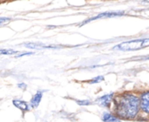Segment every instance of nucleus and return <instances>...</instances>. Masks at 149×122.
<instances>
[{"instance_id": "11", "label": "nucleus", "mask_w": 149, "mask_h": 122, "mask_svg": "<svg viewBox=\"0 0 149 122\" xmlns=\"http://www.w3.org/2000/svg\"><path fill=\"white\" fill-rule=\"evenodd\" d=\"M104 80V77L103 76H98V77H95L93 78L92 80L89 81L90 84H96V83H100V81Z\"/></svg>"}, {"instance_id": "8", "label": "nucleus", "mask_w": 149, "mask_h": 122, "mask_svg": "<svg viewBox=\"0 0 149 122\" xmlns=\"http://www.w3.org/2000/svg\"><path fill=\"white\" fill-rule=\"evenodd\" d=\"M12 103L16 107L22 110L23 112H25V111L29 110V106L25 101H23V100H14L12 101Z\"/></svg>"}, {"instance_id": "2", "label": "nucleus", "mask_w": 149, "mask_h": 122, "mask_svg": "<svg viewBox=\"0 0 149 122\" xmlns=\"http://www.w3.org/2000/svg\"><path fill=\"white\" fill-rule=\"evenodd\" d=\"M149 45V39L144 38V39H136V40H131L120 43L114 46L113 50H118V51H136L144 47H147Z\"/></svg>"}, {"instance_id": "15", "label": "nucleus", "mask_w": 149, "mask_h": 122, "mask_svg": "<svg viewBox=\"0 0 149 122\" xmlns=\"http://www.w3.org/2000/svg\"><path fill=\"white\" fill-rule=\"evenodd\" d=\"M18 87L19 88H22V89H25L26 86H25V84H19L18 85Z\"/></svg>"}, {"instance_id": "5", "label": "nucleus", "mask_w": 149, "mask_h": 122, "mask_svg": "<svg viewBox=\"0 0 149 122\" xmlns=\"http://www.w3.org/2000/svg\"><path fill=\"white\" fill-rule=\"evenodd\" d=\"M149 93L147 91L141 94V107L142 111H144L146 114H148L149 112Z\"/></svg>"}, {"instance_id": "1", "label": "nucleus", "mask_w": 149, "mask_h": 122, "mask_svg": "<svg viewBox=\"0 0 149 122\" xmlns=\"http://www.w3.org/2000/svg\"><path fill=\"white\" fill-rule=\"evenodd\" d=\"M115 112L122 119H134L140 108V99L131 93H124L116 100Z\"/></svg>"}, {"instance_id": "7", "label": "nucleus", "mask_w": 149, "mask_h": 122, "mask_svg": "<svg viewBox=\"0 0 149 122\" xmlns=\"http://www.w3.org/2000/svg\"><path fill=\"white\" fill-rule=\"evenodd\" d=\"M42 96H43V92L41 91H38L31 99V107H33V108H36L38 107L40 101H41V99H42Z\"/></svg>"}, {"instance_id": "12", "label": "nucleus", "mask_w": 149, "mask_h": 122, "mask_svg": "<svg viewBox=\"0 0 149 122\" xmlns=\"http://www.w3.org/2000/svg\"><path fill=\"white\" fill-rule=\"evenodd\" d=\"M77 104L79 106H89L91 104V101L88 100H77Z\"/></svg>"}, {"instance_id": "6", "label": "nucleus", "mask_w": 149, "mask_h": 122, "mask_svg": "<svg viewBox=\"0 0 149 122\" xmlns=\"http://www.w3.org/2000/svg\"><path fill=\"white\" fill-rule=\"evenodd\" d=\"M24 46L28 48H32V49H58L59 46L58 45H46L45 44L41 43H31V44H25Z\"/></svg>"}, {"instance_id": "10", "label": "nucleus", "mask_w": 149, "mask_h": 122, "mask_svg": "<svg viewBox=\"0 0 149 122\" xmlns=\"http://www.w3.org/2000/svg\"><path fill=\"white\" fill-rule=\"evenodd\" d=\"M17 53V52L11 50V49H3L0 50V55H11V54H15Z\"/></svg>"}, {"instance_id": "9", "label": "nucleus", "mask_w": 149, "mask_h": 122, "mask_svg": "<svg viewBox=\"0 0 149 122\" xmlns=\"http://www.w3.org/2000/svg\"><path fill=\"white\" fill-rule=\"evenodd\" d=\"M102 121L104 122H120V120L114 116L113 114H111L109 113H104L102 115Z\"/></svg>"}, {"instance_id": "4", "label": "nucleus", "mask_w": 149, "mask_h": 122, "mask_svg": "<svg viewBox=\"0 0 149 122\" xmlns=\"http://www.w3.org/2000/svg\"><path fill=\"white\" fill-rule=\"evenodd\" d=\"M113 93H111L109 94H106L99 99H97L96 100V103L100 106V107H107L110 106V103L113 100Z\"/></svg>"}, {"instance_id": "13", "label": "nucleus", "mask_w": 149, "mask_h": 122, "mask_svg": "<svg viewBox=\"0 0 149 122\" xmlns=\"http://www.w3.org/2000/svg\"><path fill=\"white\" fill-rule=\"evenodd\" d=\"M10 20V17H0V25L4 24H6V23H8Z\"/></svg>"}, {"instance_id": "14", "label": "nucleus", "mask_w": 149, "mask_h": 122, "mask_svg": "<svg viewBox=\"0 0 149 122\" xmlns=\"http://www.w3.org/2000/svg\"><path fill=\"white\" fill-rule=\"evenodd\" d=\"M31 54H32V52H25V53H22V54H20V55H17V56H16V58L23 57V56H25V55H31Z\"/></svg>"}, {"instance_id": "3", "label": "nucleus", "mask_w": 149, "mask_h": 122, "mask_svg": "<svg viewBox=\"0 0 149 122\" xmlns=\"http://www.w3.org/2000/svg\"><path fill=\"white\" fill-rule=\"evenodd\" d=\"M125 12L124 11H106V12H102V13H100L98 14L97 16L95 17H93L87 20H85L81 25L85 24H87L93 20H96V19H99V18H107V17H118V16H122Z\"/></svg>"}]
</instances>
